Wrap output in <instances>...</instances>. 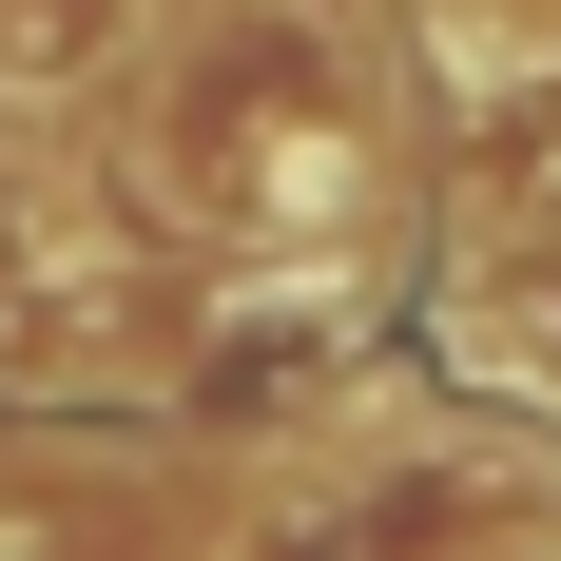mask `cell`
I'll use <instances>...</instances> for the list:
<instances>
[{
  "label": "cell",
  "mask_w": 561,
  "mask_h": 561,
  "mask_svg": "<svg viewBox=\"0 0 561 561\" xmlns=\"http://www.w3.org/2000/svg\"><path fill=\"white\" fill-rule=\"evenodd\" d=\"M156 194L214 252H330L348 232V58L290 0H232L156 98Z\"/></svg>",
  "instance_id": "obj_1"
},
{
  "label": "cell",
  "mask_w": 561,
  "mask_h": 561,
  "mask_svg": "<svg viewBox=\"0 0 561 561\" xmlns=\"http://www.w3.org/2000/svg\"><path fill=\"white\" fill-rule=\"evenodd\" d=\"M156 39V0H0V98H98Z\"/></svg>",
  "instance_id": "obj_2"
}]
</instances>
